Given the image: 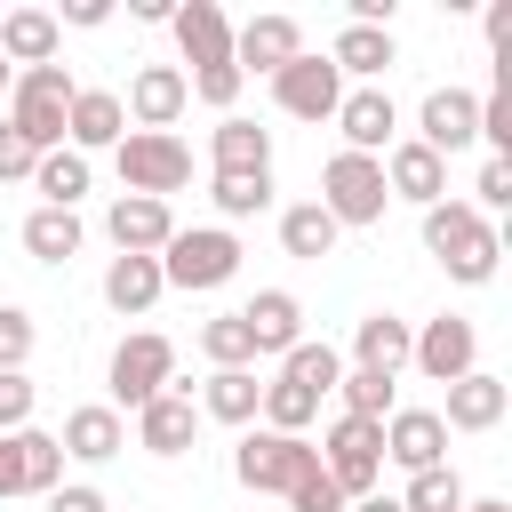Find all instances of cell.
I'll return each instance as SVG.
<instances>
[{
  "instance_id": "43",
  "label": "cell",
  "mask_w": 512,
  "mask_h": 512,
  "mask_svg": "<svg viewBox=\"0 0 512 512\" xmlns=\"http://www.w3.org/2000/svg\"><path fill=\"white\" fill-rule=\"evenodd\" d=\"M480 136H488V152H496V160H512V104H504V88H488V96H480Z\"/></svg>"
},
{
  "instance_id": "20",
  "label": "cell",
  "mask_w": 512,
  "mask_h": 512,
  "mask_svg": "<svg viewBox=\"0 0 512 512\" xmlns=\"http://www.w3.org/2000/svg\"><path fill=\"white\" fill-rule=\"evenodd\" d=\"M384 192H392V200L432 208V200H448V160H440V152H424L416 136H400V144L384 152Z\"/></svg>"
},
{
  "instance_id": "8",
  "label": "cell",
  "mask_w": 512,
  "mask_h": 512,
  "mask_svg": "<svg viewBox=\"0 0 512 512\" xmlns=\"http://www.w3.org/2000/svg\"><path fill=\"white\" fill-rule=\"evenodd\" d=\"M168 384H176V344L152 336V328L120 336V352H112V408H144V400H160Z\"/></svg>"
},
{
  "instance_id": "22",
  "label": "cell",
  "mask_w": 512,
  "mask_h": 512,
  "mask_svg": "<svg viewBox=\"0 0 512 512\" xmlns=\"http://www.w3.org/2000/svg\"><path fill=\"white\" fill-rule=\"evenodd\" d=\"M56 448H64L72 464H112V456L128 448V424H120V408H112V400H88V408H72V416H64Z\"/></svg>"
},
{
  "instance_id": "19",
  "label": "cell",
  "mask_w": 512,
  "mask_h": 512,
  "mask_svg": "<svg viewBox=\"0 0 512 512\" xmlns=\"http://www.w3.org/2000/svg\"><path fill=\"white\" fill-rule=\"evenodd\" d=\"M168 32H176V48H184V64H192V72L232 64V16H224L216 0H184V8L168 16Z\"/></svg>"
},
{
  "instance_id": "37",
  "label": "cell",
  "mask_w": 512,
  "mask_h": 512,
  "mask_svg": "<svg viewBox=\"0 0 512 512\" xmlns=\"http://www.w3.org/2000/svg\"><path fill=\"white\" fill-rule=\"evenodd\" d=\"M256 416H264V432H296V440H304V424L320 416V400H312L304 384L272 376V384H264V408H256Z\"/></svg>"
},
{
  "instance_id": "6",
  "label": "cell",
  "mask_w": 512,
  "mask_h": 512,
  "mask_svg": "<svg viewBox=\"0 0 512 512\" xmlns=\"http://www.w3.org/2000/svg\"><path fill=\"white\" fill-rule=\"evenodd\" d=\"M320 472L344 488V504L376 496V472H384V424H368V416H336V424L320 432Z\"/></svg>"
},
{
  "instance_id": "25",
  "label": "cell",
  "mask_w": 512,
  "mask_h": 512,
  "mask_svg": "<svg viewBox=\"0 0 512 512\" xmlns=\"http://www.w3.org/2000/svg\"><path fill=\"white\" fill-rule=\"evenodd\" d=\"M392 24H344L336 32V48H328V64L344 72V80H360V88H376V72H392Z\"/></svg>"
},
{
  "instance_id": "24",
  "label": "cell",
  "mask_w": 512,
  "mask_h": 512,
  "mask_svg": "<svg viewBox=\"0 0 512 512\" xmlns=\"http://www.w3.org/2000/svg\"><path fill=\"white\" fill-rule=\"evenodd\" d=\"M64 136H72V152H80V160H88V152H104V144H120V136H128L120 96H112V88H80V96H72V112H64Z\"/></svg>"
},
{
  "instance_id": "42",
  "label": "cell",
  "mask_w": 512,
  "mask_h": 512,
  "mask_svg": "<svg viewBox=\"0 0 512 512\" xmlns=\"http://www.w3.org/2000/svg\"><path fill=\"white\" fill-rule=\"evenodd\" d=\"M24 360H32V312L0 304V368H24Z\"/></svg>"
},
{
  "instance_id": "16",
  "label": "cell",
  "mask_w": 512,
  "mask_h": 512,
  "mask_svg": "<svg viewBox=\"0 0 512 512\" xmlns=\"http://www.w3.org/2000/svg\"><path fill=\"white\" fill-rule=\"evenodd\" d=\"M384 456H392L400 472L448 464V424H440V408H392V416H384Z\"/></svg>"
},
{
  "instance_id": "18",
  "label": "cell",
  "mask_w": 512,
  "mask_h": 512,
  "mask_svg": "<svg viewBox=\"0 0 512 512\" xmlns=\"http://www.w3.org/2000/svg\"><path fill=\"white\" fill-rule=\"evenodd\" d=\"M192 432H200V400H192L184 384H168L160 400L136 408V448H152V456H184Z\"/></svg>"
},
{
  "instance_id": "21",
  "label": "cell",
  "mask_w": 512,
  "mask_h": 512,
  "mask_svg": "<svg viewBox=\"0 0 512 512\" xmlns=\"http://www.w3.org/2000/svg\"><path fill=\"white\" fill-rule=\"evenodd\" d=\"M504 408H512V384H504V376H488V368H472V376H456V384H448L440 424H448V432H496V424H504Z\"/></svg>"
},
{
  "instance_id": "28",
  "label": "cell",
  "mask_w": 512,
  "mask_h": 512,
  "mask_svg": "<svg viewBox=\"0 0 512 512\" xmlns=\"http://www.w3.org/2000/svg\"><path fill=\"white\" fill-rule=\"evenodd\" d=\"M56 48H64V24H56L48 8H8V16H0V56H8V64L32 72V64H56Z\"/></svg>"
},
{
  "instance_id": "26",
  "label": "cell",
  "mask_w": 512,
  "mask_h": 512,
  "mask_svg": "<svg viewBox=\"0 0 512 512\" xmlns=\"http://www.w3.org/2000/svg\"><path fill=\"white\" fill-rule=\"evenodd\" d=\"M208 160H216V176H256V168H272V128L224 112L216 136H208Z\"/></svg>"
},
{
  "instance_id": "46",
  "label": "cell",
  "mask_w": 512,
  "mask_h": 512,
  "mask_svg": "<svg viewBox=\"0 0 512 512\" xmlns=\"http://www.w3.org/2000/svg\"><path fill=\"white\" fill-rule=\"evenodd\" d=\"M32 168H40V152H32V144L0 120V184H8V176H32Z\"/></svg>"
},
{
  "instance_id": "5",
  "label": "cell",
  "mask_w": 512,
  "mask_h": 512,
  "mask_svg": "<svg viewBox=\"0 0 512 512\" xmlns=\"http://www.w3.org/2000/svg\"><path fill=\"white\" fill-rule=\"evenodd\" d=\"M232 272H240V240H232L224 224H192V232L176 224V240L160 248V280H168V288H200V296H208V288H224Z\"/></svg>"
},
{
  "instance_id": "10",
  "label": "cell",
  "mask_w": 512,
  "mask_h": 512,
  "mask_svg": "<svg viewBox=\"0 0 512 512\" xmlns=\"http://www.w3.org/2000/svg\"><path fill=\"white\" fill-rule=\"evenodd\" d=\"M64 488V448L56 432H0V496H48Z\"/></svg>"
},
{
  "instance_id": "7",
  "label": "cell",
  "mask_w": 512,
  "mask_h": 512,
  "mask_svg": "<svg viewBox=\"0 0 512 512\" xmlns=\"http://www.w3.org/2000/svg\"><path fill=\"white\" fill-rule=\"evenodd\" d=\"M320 208L336 216V232H344V224H384V208H392V192H384V160H368V152H336V160L320 168Z\"/></svg>"
},
{
  "instance_id": "53",
  "label": "cell",
  "mask_w": 512,
  "mask_h": 512,
  "mask_svg": "<svg viewBox=\"0 0 512 512\" xmlns=\"http://www.w3.org/2000/svg\"><path fill=\"white\" fill-rule=\"evenodd\" d=\"M8 88H16V64H8V56H0V96H8Z\"/></svg>"
},
{
  "instance_id": "32",
  "label": "cell",
  "mask_w": 512,
  "mask_h": 512,
  "mask_svg": "<svg viewBox=\"0 0 512 512\" xmlns=\"http://www.w3.org/2000/svg\"><path fill=\"white\" fill-rule=\"evenodd\" d=\"M24 256L32 264H72L80 256V216L72 208H32L24 216Z\"/></svg>"
},
{
  "instance_id": "17",
  "label": "cell",
  "mask_w": 512,
  "mask_h": 512,
  "mask_svg": "<svg viewBox=\"0 0 512 512\" xmlns=\"http://www.w3.org/2000/svg\"><path fill=\"white\" fill-rule=\"evenodd\" d=\"M104 232H112L120 256H160V248L176 240V216H168V200H136V192H120V200L104 208Z\"/></svg>"
},
{
  "instance_id": "23",
  "label": "cell",
  "mask_w": 512,
  "mask_h": 512,
  "mask_svg": "<svg viewBox=\"0 0 512 512\" xmlns=\"http://www.w3.org/2000/svg\"><path fill=\"white\" fill-rule=\"evenodd\" d=\"M240 320H248L256 360H264V352H296V344H304V304H296L288 288H256V296L240 304Z\"/></svg>"
},
{
  "instance_id": "29",
  "label": "cell",
  "mask_w": 512,
  "mask_h": 512,
  "mask_svg": "<svg viewBox=\"0 0 512 512\" xmlns=\"http://www.w3.org/2000/svg\"><path fill=\"white\" fill-rule=\"evenodd\" d=\"M160 288H168V280H160V256H112V264H104V304H112V312H152Z\"/></svg>"
},
{
  "instance_id": "45",
  "label": "cell",
  "mask_w": 512,
  "mask_h": 512,
  "mask_svg": "<svg viewBox=\"0 0 512 512\" xmlns=\"http://www.w3.org/2000/svg\"><path fill=\"white\" fill-rule=\"evenodd\" d=\"M288 512H344V488H336L328 472H312V480L288 488Z\"/></svg>"
},
{
  "instance_id": "2",
  "label": "cell",
  "mask_w": 512,
  "mask_h": 512,
  "mask_svg": "<svg viewBox=\"0 0 512 512\" xmlns=\"http://www.w3.org/2000/svg\"><path fill=\"white\" fill-rule=\"evenodd\" d=\"M72 96H80V80H72L64 64H32V72H16V88H8V128H16L32 152H56Z\"/></svg>"
},
{
  "instance_id": "33",
  "label": "cell",
  "mask_w": 512,
  "mask_h": 512,
  "mask_svg": "<svg viewBox=\"0 0 512 512\" xmlns=\"http://www.w3.org/2000/svg\"><path fill=\"white\" fill-rule=\"evenodd\" d=\"M32 184H40V208H72L80 192H88V160L80 152H40V168H32Z\"/></svg>"
},
{
  "instance_id": "11",
  "label": "cell",
  "mask_w": 512,
  "mask_h": 512,
  "mask_svg": "<svg viewBox=\"0 0 512 512\" xmlns=\"http://www.w3.org/2000/svg\"><path fill=\"white\" fill-rule=\"evenodd\" d=\"M272 96H280V112L288 120H336V104H344V72L328 64V56H296V64H280L272 72Z\"/></svg>"
},
{
  "instance_id": "36",
  "label": "cell",
  "mask_w": 512,
  "mask_h": 512,
  "mask_svg": "<svg viewBox=\"0 0 512 512\" xmlns=\"http://www.w3.org/2000/svg\"><path fill=\"white\" fill-rule=\"evenodd\" d=\"M336 400H344V416H368V424H384L400 400H392V376H376V368H344L336 376Z\"/></svg>"
},
{
  "instance_id": "47",
  "label": "cell",
  "mask_w": 512,
  "mask_h": 512,
  "mask_svg": "<svg viewBox=\"0 0 512 512\" xmlns=\"http://www.w3.org/2000/svg\"><path fill=\"white\" fill-rule=\"evenodd\" d=\"M48 512H112L96 488H48Z\"/></svg>"
},
{
  "instance_id": "52",
  "label": "cell",
  "mask_w": 512,
  "mask_h": 512,
  "mask_svg": "<svg viewBox=\"0 0 512 512\" xmlns=\"http://www.w3.org/2000/svg\"><path fill=\"white\" fill-rule=\"evenodd\" d=\"M464 512H512V504H504V496H480V504H464Z\"/></svg>"
},
{
  "instance_id": "51",
  "label": "cell",
  "mask_w": 512,
  "mask_h": 512,
  "mask_svg": "<svg viewBox=\"0 0 512 512\" xmlns=\"http://www.w3.org/2000/svg\"><path fill=\"white\" fill-rule=\"evenodd\" d=\"M344 512H400V496H360V504H344Z\"/></svg>"
},
{
  "instance_id": "38",
  "label": "cell",
  "mask_w": 512,
  "mask_h": 512,
  "mask_svg": "<svg viewBox=\"0 0 512 512\" xmlns=\"http://www.w3.org/2000/svg\"><path fill=\"white\" fill-rule=\"evenodd\" d=\"M200 352H208V368H256V344H248V320L240 312H216L200 328Z\"/></svg>"
},
{
  "instance_id": "30",
  "label": "cell",
  "mask_w": 512,
  "mask_h": 512,
  "mask_svg": "<svg viewBox=\"0 0 512 512\" xmlns=\"http://www.w3.org/2000/svg\"><path fill=\"white\" fill-rule=\"evenodd\" d=\"M256 408H264L256 368H216V376L200 384V416H216V424H256Z\"/></svg>"
},
{
  "instance_id": "15",
  "label": "cell",
  "mask_w": 512,
  "mask_h": 512,
  "mask_svg": "<svg viewBox=\"0 0 512 512\" xmlns=\"http://www.w3.org/2000/svg\"><path fill=\"white\" fill-rule=\"evenodd\" d=\"M304 56V24L296 16H248L240 32H232V72L248 80V72H280V64H296Z\"/></svg>"
},
{
  "instance_id": "27",
  "label": "cell",
  "mask_w": 512,
  "mask_h": 512,
  "mask_svg": "<svg viewBox=\"0 0 512 512\" xmlns=\"http://www.w3.org/2000/svg\"><path fill=\"white\" fill-rule=\"evenodd\" d=\"M408 344H416V328H408L400 312H368V320L352 328V368L400 376V368H408Z\"/></svg>"
},
{
  "instance_id": "9",
  "label": "cell",
  "mask_w": 512,
  "mask_h": 512,
  "mask_svg": "<svg viewBox=\"0 0 512 512\" xmlns=\"http://www.w3.org/2000/svg\"><path fill=\"white\" fill-rule=\"evenodd\" d=\"M408 368H424L432 384H456V376H472V368H480V328H472L464 312H440V320H424V328H416V344H408Z\"/></svg>"
},
{
  "instance_id": "41",
  "label": "cell",
  "mask_w": 512,
  "mask_h": 512,
  "mask_svg": "<svg viewBox=\"0 0 512 512\" xmlns=\"http://www.w3.org/2000/svg\"><path fill=\"white\" fill-rule=\"evenodd\" d=\"M32 400H40L32 376H24V368H0V432H24V424H32Z\"/></svg>"
},
{
  "instance_id": "44",
  "label": "cell",
  "mask_w": 512,
  "mask_h": 512,
  "mask_svg": "<svg viewBox=\"0 0 512 512\" xmlns=\"http://www.w3.org/2000/svg\"><path fill=\"white\" fill-rule=\"evenodd\" d=\"M504 200H512V160H496V152H488V160H480V176H472V208L488 216V208H504Z\"/></svg>"
},
{
  "instance_id": "31",
  "label": "cell",
  "mask_w": 512,
  "mask_h": 512,
  "mask_svg": "<svg viewBox=\"0 0 512 512\" xmlns=\"http://www.w3.org/2000/svg\"><path fill=\"white\" fill-rule=\"evenodd\" d=\"M280 248H288V256H304V264L336 256V216H328L320 200H296V208H280Z\"/></svg>"
},
{
  "instance_id": "12",
  "label": "cell",
  "mask_w": 512,
  "mask_h": 512,
  "mask_svg": "<svg viewBox=\"0 0 512 512\" xmlns=\"http://www.w3.org/2000/svg\"><path fill=\"white\" fill-rule=\"evenodd\" d=\"M184 104H192V88H184L176 64H136V80H128V96H120V112H128L136 128H152V136H176Z\"/></svg>"
},
{
  "instance_id": "34",
  "label": "cell",
  "mask_w": 512,
  "mask_h": 512,
  "mask_svg": "<svg viewBox=\"0 0 512 512\" xmlns=\"http://www.w3.org/2000/svg\"><path fill=\"white\" fill-rule=\"evenodd\" d=\"M472 496H464V480H456V464H432V472H408V488H400V512H464Z\"/></svg>"
},
{
  "instance_id": "48",
  "label": "cell",
  "mask_w": 512,
  "mask_h": 512,
  "mask_svg": "<svg viewBox=\"0 0 512 512\" xmlns=\"http://www.w3.org/2000/svg\"><path fill=\"white\" fill-rule=\"evenodd\" d=\"M104 16H112V0H64V16H56V24H80V32H96Z\"/></svg>"
},
{
  "instance_id": "39",
  "label": "cell",
  "mask_w": 512,
  "mask_h": 512,
  "mask_svg": "<svg viewBox=\"0 0 512 512\" xmlns=\"http://www.w3.org/2000/svg\"><path fill=\"white\" fill-rule=\"evenodd\" d=\"M208 200L224 216H264L272 208V168H256V176H208Z\"/></svg>"
},
{
  "instance_id": "13",
  "label": "cell",
  "mask_w": 512,
  "mask_h": 512,
  "mask_svg": "<svg viewBox=\"0 0 512 512\" xmlns=\"http://www.w3.org/2000/svg\"><path fill=\"white\" fill-rule=\"evenodd\" d=\"M336 136H344V152L384 160V152L400 144V104H392L384 88H344V104H336Z\"/></svg>"
},
{
  "instance_id": "49",
  "label": "cell",
  "mask_w": 512,
  "mask_h": 512,
  "mask_svg": "<svg viewBox=\"0 0 512 512\" xmlns=\"http://www.w3.org/2000/svg\"><path fill=\"white\" fill-rule=\"evenodd\" d=\"M128 16H136V24H168V16H176V0H128Z\"/></svg>"
},
{
  "instance_id": "14",
  "label": "cell",
  "mask_w": 512,
  "mask_h": 512,
  "mask_svg": "<svg viewBox=\"0 0 512 512\" xmlns=\"http://www.w3.org/2000/svg\"><path fill=\"white\" fill-rule=\"evenodd\" d=\"M416 144L424 152H464V144H480V96L472 88H432L424 104H416Z\"/></svg>"
},
{
  "instance_id": "50",
  "label": "cell",
  "mask_w": 512,
  "mask_h": 512,
  "mask_svg": "<svg viewBox=\"0 0 512 512\" xmlns=\"http://www.w3.org/2000/svg\"><path fill=\"white\" fill-rule=\"evenodd\" d=\"M488 40H496V48L512 40V0H496V8H488Z\"/></svg>"
},
{
  "instance_id": "4",
  "label": "cell",
  "mask_w": 512,
  "mask_h": 512,
  "mask_svg": "<svg viewBox=\"0 0 512 512\" xmlns=\"http://www.w3.org/2000/svg\"><path fill=\"white\" fill-rule=\"evenodd\" d=\"M112 160H120V192H136V200H168V192L192 184V152H184V136L128 128V136L112 144Z\"/></svg>"
},
{
  "instance_id": "35",
  "label": "cell",
  "mask_w": 512,
  "mask_h": 512,
  "mask_svg": "<svg viewBox=\"0 0 512 512\" xmlns=\"http://www.w3.org/2000/svg\"><path fill=\"white\" fill-rule=\"evenodd\" d=\"M280 376H288V384H304L312 400H328V392H336V376H344V360H336V344H296V352H280Z\"/></svg>"
},
{
  "instance_id": "3",
  "label": "cell",
  "mask_w": 512,
  "mask_h": 512,
  "mask_svg": "<svg viewBox=\"0 0 512 512\" xmlns=\"http://www.w3.org/2000/svg\"><path fill=\"white\" fill-rule=\"evenodd\" d=\"M320 472V448L312 440H296V432H248L240 448H232V480L240 488H256V496H288L296 480H312Z\"/></svg>"
},
{
  "instance_id": "1",
  "label": "cell",
  "mask_w": 512,
  "mask_h": 512,
  "mask_svg": "<svg viewBox=\"0 0 512 512\" xmlns=\"http://www.w3.org/2000/svg\"><path fill=\"white\" fill-rule=\"evenodd\" d=\"M424 248H432V256H440V272H448V280H464V288L496 280V256H504L496 224H488L472 200H432V208H424Z\"/></svg>"
},
{
  "instance_id": "40",
  "label": "cell",
  "mask_w": 512,
  "mask_h": 512,
  "mask_svg": "<svg viewBox=\"0 0 512 512\" xmlns=\"http://www.w3.org/2000/svg\"><path fill=\"white\" fill-rule=\"evenodd\" d=\"M184 88H192V96H200V104H216V112H232V104H240V88H248V80H240V72H232V64H208V72H184Z\"/></svg>"
}]
</instances>
